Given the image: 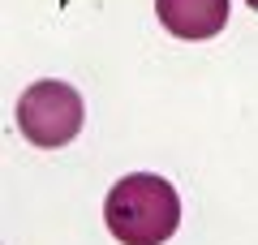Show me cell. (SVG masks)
I'll list each match as a JSON object with an SVG mask.
<instances>
[{
    "label": "cell",
    "mask_w": 258,
    "mask_h": 245,
    "mask_svg": "<svg viewBox=\"0 0 258 245\" xmlns=\"http://www.w3.org/2000/svg\"><path fill=\"white\" fill-rule=\"evenodd\" d=\"M103 224L120 245H164L181 224V198L155 172L120 176L103 198Z\"/></svg>",
    "instance_id": "obj_1"
},
{
    "label": "cell",
    "mask_w": 258,
    "mask_h": 245,
    "mask_svg": "<svg viewBox=\"0 0 258 245\" xmlns=\"http://www.w3.org/2000/svg\"><path fill=\"white\" fill-rule=\"evenodd\" d=\"M82 95L69 82H35L26 95L18 99V129L26 134V142L56 151V146L74 142L82 129Z\"/></svg>",
    "instance_id": "obj_2"
},
{
    "label": "cell",
    "mask_w": 258,
    "mask_h": 245,
    "mask_svg": "<svg viewBox=\"0 0 258 245\" xmlns=\"http://www.w3.org/2000/svg\"><path fill=\"white\" fill-rule=\"evenodd\" d=\"M155 13L164 22V30H172L176 39H215L228 26V0H155Z\"/></svg>",
    "instance_id": "obj_3"
},
{
    "label": "cell",
    "mask_w": 258,
    "mask_h": 245,
    "mask_svg": "<svg viewBox=\"0 0 258 245\" xmlns=\"http://www.w3.org/2000/svg\"><path fill=\"white\" fill-rule=\"evenodd\" d=\"M245 5H249V9H254V13H258V0H245Z\"/></svg>",
    "instance_id": "obj_4"
}]
</instances>
